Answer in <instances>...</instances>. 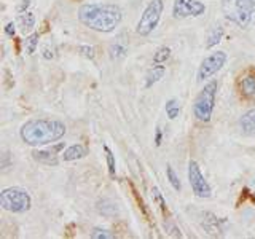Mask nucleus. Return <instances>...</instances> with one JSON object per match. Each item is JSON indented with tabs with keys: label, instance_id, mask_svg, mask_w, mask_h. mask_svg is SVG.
Returning a JSON list of instances; mask_svg holds the SVG:
<instances>
[{
	"label": "nucleus",
	"instance_id": "nucleus-1",
	"mask_svg": "<svg viewBox=\"0 0 255 239\" xmlns=\"http://www.w3.org/2000/svg\"><path fill=\"white\" fill-rule=\"evenodd\" d=\"M78 19L96 32H114L123 19L122 8L115 3H90L80 6Z\"/></svg>",
	"mask_w": 255,
	"mask_h": 239
},
{
	"label": "nucleus",
	"instance_id": "nucleus-2",
	"mask_svg": "<svg viewBox=\"0 0 255 239\" xmlns=\"http://www.w3.org/2000/svg\"><path fill=\"white\" fill-rule=\"evenodd\" d=\"M67 127L59 120L34 118L26 121L19 129V135L24 143L30 147H40L54 143L66 135Z\"/></svg>",
	"mask_w": 255,
	"mask_h": 239
},
{
	"label": "nucleus",
	"instance_id": "nucleus-3",
	"mask_svg": "<svg viewBox=\"0 0 255 239\" xmlns=\"http://www.w3.org/2000/svg\"><path fill=\"white\" fill-rule=\"evenodd\" d=\"M222 13L227 21L244 29L252 22L255 0H222Z\"/></svg>",
	"mask_w": 255,
	"mask_h": 239
},
{
	"label": "nucleus",
	"instance_id": "nucleus-4",
	"mask_svg": "<svg viewBox=\"0 0 255 239\" xmlns=\"http://www.w3.org/2000/svg\"><path fill=\"white\" fill-rule=\"evenodd\" d=\"M217 88H219V83L215 82V80H212V82L206 83L203 90L196 96L195 104H193V115L198 121H201V123L211 121L214 107H215V98H217Z\"/></svg>",
	"mask_w": 255,
	"mask_h": 239
},
{
	"label": "nucleus",
	"instance_id": "nucleus-5",
	"mask_svg": "<svg viewBox=\"0 0 255 239\" xmlns=\"http://www.w3.org/2000/svg\"><path fill=\"white\" fill-rule=\"evenodd\" d=\"M0 206L3 211L13 214H24L32 207V198L24 188L10 187L0 193Z\"/></svg>",
	"mask_w": 255,
	"mask_h": 239
},
{
	"label": "nucleus",
	"instance_id": "nucleus-6",
	"mask_svg": "<svg viewBox=\"0 0 255 239\" xmlns=\"http://www.w3.org/2000/svg\"><path fill=\"white\" fill-rule=\"evenodd\" d=\"M164 10V2L163 0H150L148 5L143 10L140 19L137 22V27H135V32L140 37H147L153 32L158 26L159 19H161V14Z\"/></svg>",
	"mask_w": 255,
	"mask_h": 239
},
{
	"label": "nucleus",
	"instance_id": "nucleus-7",
	"mask_svg": "<svg viewBox=\"0 0 255 239\" xmlns=\"http://www.w3.org/2000/svg\"><path fill=\"white\" fill-rule=\"evenodd\" d=\"M227 53L225 51H215L212 54H209L207 58H204V61L201 62V66L198 69V82L201 83L204 80L211 78L212 75L217 74L219 70H222V67L225 66L227 62Z\"/></svg>",
	"mask_w": 255,
	"mask_h": 239
},
{
	"label": "nucleus",
	"instance_id": "nucleus-8",
	"mask_svg": "<svg viewBox=\"0 0 255 239\" xmlns=\"http://www.w3.org/2000/svg\"><path fill=\"white\" fill-rule=\"evenodd\" d=\"M188 182H190V187L193 190V193L198 198H211L212 195V188L211 185L207 183V180L204 179V175L199 169V166L196 161H191L188 163Z\"/></svg>",
	"mask_w": 255,
	"mask_h": 239
},
{
	"label": "nucleus",
	"instance_id": "nucleus-9",
	"mask_svg": "<svg viewBox=\"0 0 255 239\" xmlns=\"http://www.w3.org/2000/svg\"><path fill=\"white\" fill-rule=\"evenodd\" d=\"M206 13V5L199 0H175L172 5V16L175 19L198 18Z\"/></svg>",
	"mask_w": 255,
	"mask_h": 239
},
{
	"label": "nucleus",
	"instance_id": "nucleus-10",
	"mask_svg": "<svg viewBox=\"0 0 255 239\" xmlns=\"http://www.w3.org/2000/svg\"><path fill=\"white\" fill-rule=\"evenodd\" d=\"M62 148H64V143H56L54 147L48 150H34L32 151V158H34L37 163H42L46 166H58L59 164L58 151Z\"/></svg>",
	"mask_w": 255,
	"mask_h": 239
},
{
	"label": "nucleus",
	"instance_id": "nucleus-11",
	"mask_svg": "<svg viewBox=\"0 0 255 239\" xmlns=\"http://www.w3.org/2000/svg\"><path fill=\"white\" fill-rule=\"evenodd\" d=\"M204 220H203V228L207 231L209 235L212 236H217V235H222V223L223 220H220L217 215H214L212 212H204Z\"/></svg>",
	"mask_w": 255,
	"mask_h": 239
},
{
	"label": "nucleus",
	"instance_id": "nucleus-12",
	"mask_svg": "<svg viewBox=\"0 0 255 239\" xmlns=\"http://www.w3.org/2000/svg\"><path fill=\"white\" fill-rule=\"evenodd\" d=\"M239 90L244 94V98L249 101H255V75L246 74L239 80Z\"/></svg>",
	"mask_w": 255,
	"mask_h": 239
},
{
	"label": "nucleus",
	"instance_id": "nucleus-13",
	"mask_svg": "<svg viewBox=\"0 0 255 239\" xmlns=\"http://www.w3.org/2000/svg\"><path fill=\"white\" fill-rule=\"evenodd\" d=\"M239 127L247 135L255 134V109L247 110L246 114L239 118Z\"/></svg>",
	"mask_w": 255,
	"mask_h": 239
},
{
	"label": "nucleus",
	"instance_id": "nucleus-14",
	"mask_svg": "<svg viewBox=\"0 0 255 239\" xmlns=\"http://www.w3.org/2000/svg\"><path fill=\"white\" fill-rule=\"evenodd\" d=\"M164 74H166V67L163 66V64H153V67L147 72L145 88H151L155 83H158L159 80L164 77Z\"/></svg>",
	"mask_w": 255,
	"mask_h": 239
},
{
	"label": "nucleus",
	"instance_id": "nucleus-15",
	"mask_svg": "<svg viewBox=\"0 0 255 239\" xmlns=\"http://www.w3.org/2000/svg\"><path fill=\"white\" fill-rule=\"evenodd\" d=\"M86 156V148L82 143H75V145H70L69 148L64 150L62 159L64 161H75V159H82Z\"/></svg>",
	"mask_w": 255,
	"mask_h": 239
},
{
	"label": "nucleus",
	"instance_id": "nucleus-16",
	"mask_svg": "<svg viewBox=\"0 0 255 239\" xmlns=\"http://www.w3.org/2000/svg\"><path fill=\"white\" fill-rule=\"evenodd\" d=\"M223 38V27L220 24H215V26L211 27L209 34H207V38H206V48L207 50H211V48L217 46Z\"/></svg>",
	"mask_w": 255,
	"mask_h": 239
},
{
	"label": "nucleus",
	"instance_id": "nucleus-17",
	"mask_svg": "<svg viewBox=\"0 0 255 239\" xmlns=\"http://www.w3.org/2000/svg\"><path fill=\"white\" fill-rule=\"evenodd\" d=\"M109 53H110V58L112 59H123L125 56L128 54V46L126 43L123 42V40H117V42H114L110 45L109 48Z\"/></svg>",
	"mask_w": 255,
	"mask_h": 239
},
{
	"label": "nucleus",
	"instance_id": "nucleus-18",
	"mask_svg": "<svg viewBox=\"0 0 255 239\" xmlns=\"http://www.w3.org/2000/svg\"><path fill=\"white\" fill-rule=\"evenodd\" d=\"M19 24L24 32H29L35 27V14L32 11H24L19 13Z\"/></svg>",
	"mask_w": 255,
	"mask_h": 239
},
{
	"label": "nucleus",
	"instance_id": "nucleus-19",
	"mask_svg": "<svg viewBox=\"0 0 255 239\" xmlns=\"http://www.w3.org/2000/svg\"><path fill=\"white\" fill-rule=\"evenodd\" d=\"M38 40H40V35L37 34V32H34V34H30L29 37H26V40H24V50H26L27 54H34L37 46H38Z\"/></svg>",
	"mask_w": 255,
	"mask_h": 239
},
{
	"label": "nucleus",
	"instance_id": "nucleus-20",
	"mask_svg": "<svg viewBox=\"0 0 255 239\" xmlns=\"http://www.w3.org/2000/svg\"><path fill=\"white\" fill-rule=\"evenodd\" d=\"M171 58V48L169 46H161L158 48L156 53L153 54V64H166Z\"/></svg>",
	"mask_w": 255,
	"mask_h": 239
},
{
	"label": "nucleus",
	"instance_id": "nucleus-21",
	"mask_svg": "<svg viewBox=\"0 0 255 239\" xmlns=\"http://www.w3.org/2000/svg\"><path fill=\"white\" fill-rule=\"evenodd\" d=\"M166 175H167V180H169V183L172 185V188L175 191H180L182 190V183L177 177V174H175V171L172 169V166L171 164H167L166 166Z\"/></svg>",
	"mask_w": 255,
	"mask_h": 239
},
{
	"label": "nucleus",
	"instance_id": "nucleus-22",
	"mask_svg": "<svg viewBox=\"0 0 255 239\" xmlns=\"http://www.w3.org/2000/svg\"><path fill=\"white\" fill-rule=\"evenodd\" d=\"M166 114H167V117H169L171 120H175V118L179 117L180 109H179L177 101H175V99H171L169 102L166 104Z\"/></svg>",
	"mask_w": 255,
	"mask_h": 239
},
{
	"label": "nucleus",
	"instance_id": "nucleus-23",
	"mask_svg": "<svg viewBox=\"0 0 255 239\" xmlns=\"http://www.w3.org/2000/svg\"><path fill=\"white\" fill-rule=\"evenodd\" d=\"M91 238L93 239H115V233L106 230V228H94L91 231Z\"/></svg>",
	"mask_w": 255,
	"mask_h": 239
},
{
	"label": "nucleus",
	"instance_id": "nucleus-24",
	"mask_svg": "<svg viewBox=\"0 0 255 239\" xmlns=\"http://www.w3.org/2000/svg\"><path fill=\"white\" fill-rule=\"evenodd\" d=\"M104 151H106V158H107V166H109V172L112 177H115V172H117V166H115V156L112 153V150L104 145Z\"/></svg>",
	"mask_w": 255,
	"mask_h": 239
},
{
	"label": "nucleus",
	"instance_id": "nucleus-25",
	"mask_svg": "<svg viewBox=\"0 0 255 239\" xmlns=\"http://www.w3.org/2000/svg\"><path fill=\"white\" fill-rule=\"evenodd\" d=\"M151 195H153V201L159 206V209H161L163 212L167 211V207H166V201H164V198H163V193L159 191L158 187H153V190H151Z\"/></svg>",
	"mask_w": 255,
	"mask_h": 239
},
{
	"label": "nucleus",
	"instance_id": "nucleus-26",
	"mask_svg": "<svg viewBox=\"0 0 255 239\" xmlns=\"http://www.w3.org/2000/svg\"><path fill=\"white\" fill-rule=\"evenodd\" d=\"M78 51L82 53L85 58L88 59H94L96 58V50H94V46H90V45H80L78 46Z\"/></svg>",
	"mask_w": 255,
	"mask_h": 239
},
{
	"label": "nucleus",
	"instance_id": "nucleus-27",
	"mask_svg": "<svg viewBox=\"0 0 255 239\" xmlns=\"http://www.w3.org/2000/svg\"><path fill=\"white\" fill-rule=\"evenodd\" d=\"M42 56L46 61H51V59L56 58V50H54V48H51V50H50V45H46V46H43V50H42Z\"/></svg>",
	"mask_w": 255,
	"mask_h": 239
},
{
	"label": "nucleus",
	"instance_id": "nucleus-28",
	"mask_svg": "<svg viewBox=\"0 0 255 239\" xmlns=\"http://www.w3.org/2000/svg\"><path fill=\"white\" fill-rule=\"evenodd\" d=\"M164 228L166 230H171V231H167L169 235H172V236H175V238H182V233H180V230L175 227V225H172V223H164Z\"/></svg>",
	"mask_w": 255,
	"mask_h": 239
},
{
	"label": "nucleus",
	"instance_id": "nucleus-29",
	"mask_svg": "<svg viewBox=\"0 0 255 239\" xmlns=\"http://www.w3.org/2000/svg\"><path fill=\"white\" fill-rule=\"evenodd\" d=\"M5 34L8 37H14L16 34V29H14V22H8L6 26H5Z\"/></svg>",
	"mask_w": 255,
	"mask_h": 239
},
{
	"label": "nucleus",
	"instance_id": "nucleus-30",
	"mask_svg": "<svg viewBox=\"0 0 255 239\" xmlns=\"http://www.w3.org/2000/svg\"><path fill=\"white\" fill-rule=\"evenodd\" d=\"M30 6V0H22V3H21V6L18 8V13H24L27 10V8Z\"/></svg>",
	"mask_w": 255,
	"mask_h": 239
},
{
	"label": "nucleus",
	"instance_id": "nucleus-31",
	"mask_svg": "<svg viewBox=\"0 0 255 239\" xmlns=\"http://www.w3.org/2000/svg\"><path fill=\"white\" fill-rule=\"evenodd\" d=\"M161 139H163V132H161V129L158 127V129H156V134H155V143H156L158 147L161 145Z\"/></svg>",
	"mask_w": 255,
	"mask_h": 239
},
{
	"label": "nucleus",
	"instance_id": "nucleus-32",
	"mask_svg": "<svg viewBox=\"0 0 255 239\" xmlns=\"http://www.w3.org/2000/svg\"><path fill=\"white\" fill-rule=\"evenodd\" d=\"M254 183H255V180H254Z\"/></svg>",
	"mask_w": 255,
	"mask_h": 239
}]
</instances>
